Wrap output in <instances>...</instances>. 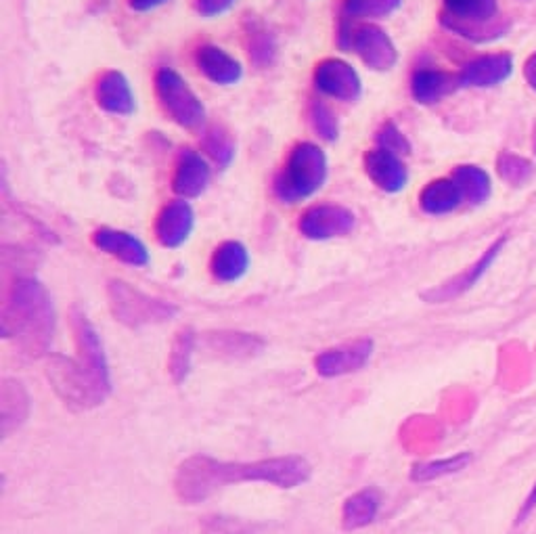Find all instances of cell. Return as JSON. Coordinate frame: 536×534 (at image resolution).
Masks as SVG:
<instances>
[{
	"label": "cell",
	"mask_w": 536,
	"mask_h": 534,
	"mask_svg": "<svg viewBox=\"0 0 536 534\" xmlns=\"http://www.w3.org/2000/svg\"><path fill=\"white\" fill-rule=\"evenodd\" d=\"M310 476L312 465L300 455L271 457L252 463H231L208 455H193L178 467L174 488L183 503H201L220 488L239 482H264L289 491V488L306 484Z\"/></svg>",
	"instance_id": "cell-1"
},
{
	"label": "cell",
	"mask_w": 536,
	"mask_h": 534,
	"mask_svg": "<svg viewBox=\"0 0 536 534\" xmlns=\"http://www.w3.org/2000/svg\"><path fill=\"white\" fill-rule=\"evenodd\" d=\"M76 340L80 350L78 361L57 356L49 367V377L65 403L80 409H93L105 403L111 392L107 356L99 333L82 315L76 317Z\"/></svg>",
	"instance_id": "cell-2"
},
{
	"label": "cell",
	"mask_w": 536,
	"mask_h": 534,
	"mask_svg": "<svg viewBox=\"0 0 536 534\" xmlns=\"http://www.w3.org/2000/svg\"><path fill=\"white\" fill-rule=\"evenodd\" d=\"M5 338H15L30 352L49 348L55 331V310L51 296L38 281H17L3 317Z\"/></svg>",
	"instance_id": "cell-3"
},
{
	"label": "cell",
	"mask_w": 536,
	"mask_h": 534,
	"mask_svg": "<svg viewBox=\"0 0 536 534\" xmlns=\"http://www.w3.org/2000/svg\"><path fill=\"white\" fill-rule=\"evenodd\" d=\"M327 178V160L325 153L312 143L298 145L279 174L275 191L283 202H300L310 197Z\"/></svg>",
	"instance_id": "cell-4"
},
{
	"label": "cell",
	"mask_w": 536,
	"mask_h": 534,
	"mask_svg": "<svg viewBox=\"0 0 536 534\" xmlns=\"http://www.w3.org/2000/svg\"><path fill=\"white\" fill-rule=\"evenodd\" d=\"M155 88H158L160 103L166 114L183 128L195 130L204 126L206 111L197 95L191 91L189 84L178 76L174 70H160L155 76Z\"/></svg>",
	"instance_id": "cell-5"
},
{
	"label": "cell",
	"mask_w": 536,
	"mask_h": 534,
	"mask_svg": "<svg viewBox=\"0 0 536 534\" xmlns=\"http://www.w3.org/2000/svg\"><path fill=\"white\" fill-rule=\"evenodd\" d=\"M109 298L111 308H114L116 319L130 327H141L147 323H160L166 319H172L174 308L143 296L137 289H132L124 283H111L109 285Z\"/></svg>",
	"instance_id": "cell-6"
},
{
	"label": "cell",
	"mask_w": 536,
	"mask_h": 534,
	"mask_svg": "<svg viewBox=\"0 0 536 534\" xmlns=\"http://www.w3.org/2000/svg\"><path fill=\"white\" fill-rule=\"evenodd\" d=\"M340 36L342 47L354 51L371 70L386 72L396 63V49L390 36L377 26H350Z\"/></svg>",
	"instance_id": "cell-7"
},
{
	"label": "cell",
	"mask_w": 536,
	"mask_h": 534,
	"mask_svg": "<svg viewBox=\"0 0 536 534\" xmlns=\"http://www.w3.org/2000/svg\"><path fill=\"white\" fill-rule=\"evenodd\" d=\"M373 356V340H356L338 348H329L315 359L321 377H342L361 371Z\"/></svg>",
	"instance_id": "cell-8"
},
{
	"label": "cell",
	"mask_w": 536,
	"mask_h": 534,
	"mask_svg": "<svg viewBox=\"0 0 536 534\" xmlns=\"http://www.w3.org/2000/svg\"><path fill=\"white\" fill-rule=\"evenodd\" d=\"M315 84L323 95H329L340 101H356L363 91L359 74L354 72L352 65H348L342 59L323 61L317 68Z\"/></svg>",
	"instance_id": "cell-9"
},
{
	"label": "cell",
	"mask_w": 536,
	"mask_h": 534,
	"mask_svg": "<svg viewBox=\"0 0 536 534\" xmlns=\"http://www.w3.org/2000/svg\"><path fill=\"white\" fill-rule=\"evenodd\" d=\"M354 229V216L342 206H315L300 218V231L310 239H331L348 235Z\"/></svg>",
	"instance_id": "cell-10"
},
{
	"label": "cell",
	"mask_w": 536,
	"mask_h": 534,
	"mask_svg": "<svg viewBox=\"0 0 536 534\" xmlns=\"http://www.w3.org/2000/svg\"><path fill=\"white\" fill-rule=\"evenodd\" d=\"M505 246V237L497 239V243L493 248H488V252L472 266V269H465L461 275H457L455 279L446 281L434 289H428L426 294H423V300L428 302H449L461 294H465L469 287H474V283L488 271V266L495 262L499 250Z\"/></svg>",
	"instance_id": "cell-11"
},
{
	"label": "cell",
	"mask_w": 536,
	"mask_h": 534,
	"mask_svg": "<svg viewBox=\"0 0 536 534\" xmlns=\"http://www.w3.org/2000/svg\"><path fill=\"white\" fill-rule=\"evenodd\" d=\"M365 168L373 183L388 193L400 191L409 181L407 166L402 164L396 153H390L382 147L365 155Z\"/></svg>",
	"instance_id": "cell-12"
},
{
	"label": "cell",
	"mask_w": 536,
	"mask_h": 534,
	"mask_svg": "<svg viewBox=\"0 0 536 534\" xmlns=\"http://www.w3.org/2000/svg\"><path fill=\"white\" fill-rule=\"evenodd\" d=\"M193 210L185 202H174L162 210L155 222V235L166 248H178L189 239L193 231Z\"/></svg>",
	"instance_id": "cell-13"
},
{
	"label": "cell",
	"mask_w": 536,
	"mask_h": 534,
	"mask_svg": "<svg viewBox=\"0 0 536 534\" xmlns=\"http://www.w3.org/2000/svg\"><path fill=\"white\" fill-rule=\"evenodd\" d=\"M93 239H95V246L101 252L116 256L118 260H122L126 264H132V266L149 264V252L139 237L128 235L124 231L101 229L95 233Z\"/></svg>",
	"instance_id": "cell-14"
},
{
	"label": "cell",
	"mask_w": 536,
	"mask_h": 534,
	"mask_svg": "<svg viewBox=\"0 0 536 534\" xmlns=\"http://www.w3.org/2000/svg\"><path fill=\"white\" fill-rule=\"evenodd\" d=\"M197 68L208 80L222 86L239 82L243 74L241 63L235 57L218 47H212V44H206V47L197 51Z\"/></svg>",
	"instance_id": "cell-15"
},
{
	"label": "cell",
	"mask_w": 536,
	"mask_h": 534,
	"mask_svg": "<svg viewBox=\"0 0 536 534\" xmlns=\"http://www.w3.org/2000/svg\"><path fill=\"white\" fill-rule=\"evenodd\" d=\"M210 183V168L206 160L195 151H183L174 176V191L185 197H195L204 193Z\"/></svg>",
	"instance_id": "cell-16"
},
{
	"label": "cell",
	"mask_w": 536,
	"mask_h": 534,
	"mask_svg": "<svg viewBox=\"0 0 536 534\" xmlns=\"http://www.w3.org/2000/svg\"><path fill=\"white\" fill-rule=\"evenodd\" d=\"M511 65L513 63L509 55H484L480 59L469 61L459 74V80L465 86L497 84L511 74Z\"/></svg>",
	"instance_id": "cell-17"
},
{
	"label": "cell",
	"mask_w": 536,
	"mask_h": 534,
	"mask_svg": "<svg viewBox=\"0 0 536 534\" xmlns=\"http://www.w3.org/2000/svg\"><path fill=\"white\" fill-rule=\"evenodd\" d=\"M97 101L111 114H132L134 95L128 80L120 72H107L97 82Z\"/></svg>",
	"instance_id": "cell-18"
},
{
	"label": "cell",
	"mask_w": 536,
	"mask_h": 534,
	"mask_svg": "<svg viewBox=\"0 0 536 534\" xmlns=\"http://www.w3.org/2000/svg\"><path fill=\"white\" fill-rule=\"evenodd\" d=\"M250 269V254L241 243L227 241L214 252L212 258V273L218 281H237Z\"/></svg>",
	"instance_id": "cell-19"
},
{
	"label": "cell",
	"mask_w": 536,
	"mask_h": 534,
	"mask_svg": "<svg viewBox=\"0 0 536 534\" xmlns=\"http://www.w3.org/2000/svg\"><path fill=\"white\" fill-rule=\"evenodd\" d=\"M379 503H382V497H379L375 488H365V491H359L348 497L342 509L344 528L359 530L369 526L379 514Z\"/></svg>",
	"instance_id": "cell-20"
},
{
	"label": "cell",
	"mask_w": 536,
	"mask_h": 534,
	"mask_svg": "<svg viewBox=\"0 0 536 534\" xmlns=\"http://www.w3.org/2000/svg\"><path fill=\"white\" fill-rule=\"evenodd\" d=\"M463 193L457 187L453 178H442V181H434L423 189L419 204L428 214H449L461 206Z\"/></svg>",
	"instance_id": "cell-21"
},
{
	"label": "cell",
	"mask_w": 536,
	"mask_h": 534,
	"mask_svg": "<svg viewBox=\"0 0 536 534\" xmlns=\"http://www.w3.org/2000/svg\"><path fill=\"white\" fill-rule=\"evenodd\" d=\"M457 84H461V80L446 72L421 70L413 78V95L421 103H434L444 95H449Z\"/></svg>",
	"instance_id": "cell-22"
},
{
	"label": "cell",
	"mask_w": 536,
	"mask_h": 534,
	"mask_svg": "<svg viewBox=\"0 0 536 534\" xmlns=\"http://www.w3.org/2000/svg\"><path fill=\"white\" fill-rule=\"evenodd\" d=\"M472 461H474L472 453H459V455L449 457V459L417 463V465H413V470H411V480L419 482V484L434 482V480H440L444 476L463 472L465 467H469V463H472Z\"/></svg>",
	"instance_id": "cell-23"
},
{
	"label": "cell",
	"mask_w": 536,
	"mask_h": 534,
	"mask_svg": "<svg viewBox=\"0 0 536 534\" xmlns=\"http://www.w3.org/2000/svg\"><path fill=\"white\" fill-rule=\"evenodd\" d=\"M453 181L463 193V199L469 204H482L488 197L490 191V181L484 170L476 166H461L455 170Z\"/></svg>",
	"instance_id": "cell-24"
},
{
	"label": "cell",
	"mask_w": 536,
	"mask_h": 534,
	"mask_svg": "<svg viewBox=\"0 0 536 534\" xmlns=\"http://www.w3.org/2000/svg\"><path fill=\"white\" fill-rule=\"evenodd\" d=\"M193 344H195V338L189 329L178 333L172 354H170V373H172L176 384H181L183 380H187V375L191 371Z\"/></svg>",
	"instance_id": "cell-25"
},
{
	"label": "cell",
	"mask_w": 536,
	"mask_h": 534,
	"mask_svg": "<svg viewBox=\"0 0 536 534\" xmlns=\"http://www.w3.org/2000/svg\"><path fill=\"white\" fill-rule=\"evenodd\" d=\"M212 348L231 356H254L256 350L262 348V342L252 336H243V333H220L216 342H212Z\"/></svg>",
	"instance_id": "cell-26"
},
{
	"label": "cell",
	"mask_w": 536,
	"mask_h": 534,
	"mask_svg": "<svg viewBox=\"0 0 536 534\" xmlns=\"http://www.w3.org/2000/svg\"><path fill=\"white\" fill-rule=\"evenodd\" d=\"M400 5L402 0H346L344 3L350 17H384Z\"/></svg>",
	"instance_id": "cell-27"
},
{
	"label": "cell",
	"mask_w": 536,
	"mask_h": 534,
	"mask_svg": "<svg viewBox=\"0 0 536 534\" xmlns=\"http://www.w3.org/2000/svg\"><path fill=\"white\" fill-rule=\"evenodd\" d=\"M310 122H312V128H315L317 135L323 137L325 141L338 139V118H335V114L327 105L312 103Z\"/></svg>",
	"instance_id": "cell-28"
},
{
	"label": "cell",
	"mask_w": 536,
	"mask_h": 534,
	"mask_svg": "<svg viewBox=\"0 0 536 534\" xmlns=\"http://www.w3.org/2000/svg\"><path fill=\"white\" fill-rule=\"evenodd\" d=\"M206 151L220 166H227L235 155V141L227 135V132L214 128L206 135Z\"/></svg>",
	"instance_id": "cell-29"
},
{
	"label": "cell",
	"mask_w": 536,
	"mask_h": 534,
	"mask_svg": "<svg viewBox=\"0 0 536 534\" xmlns=\"http://www.w3.org/2000/svg\"><path fill=\"white\" fill-rule=\"evenodd\" d=\"M499 172H501V176L505 178V181H509L513 185H520L530 176L532 168H530V164L526 160L518 158V155L505 153V155H501V160H499Z\"/></svg>",
	"instance_id": "cell-30"
},
{
	"label": "cell",
	"mask_w": 536,
	"mask_h": 534,
	"mask_svg": "<svg viewBox=\"0 0 536 534\" xmlns=\"http://www.w3.org/2000/svg\"><path fill=\"white\" fill-rule=\"evenodd\" d=\"M206 534H252V526L233 518H214L206 524Z\"/></svg>",
	"instance_id": "cell-31"
},
{
	"label": "cell",
	"mask_w": 536,
	"mask_h": 534,
	"mask_svg": "<svg viewBox=\"0 0 536 534\" xmlns=\"http://www.w3.org/2000/svg\"><path fill=\"white\" fill-rule=\"evenodd\" d=\"M377 141H379V145H382V149H386L390 153H396V155L402 153V151H409V145H407L405 137H402L400 132H398V128L392 126V124H388V126L382 128Z\"/></svg>",
	"instance_id": "cell-32"
},
{
	"label": "cell",
	"mask_w": 536,
	"mask_h": 534,
	"mask_svg": "<svg viewBox=\"0 0 536 534\" xmlns=\"http://www.w3.org/2000/svg\"><path fill=\"white\" fill-rule=\"evenodd\" d=\"M250 51L254 55V59L260 63H268L273 57H275V42L268 38L266 32L262 34H254L252 36V44H250Z\"/></svg>",
	"instance_id": "cell-33"
},
{
	"label": "cell",
	"mask_w": 536,
	"mask_h": 534,
	"mask_svg": "<svg viewBox=\"0 0 536 534\" xmlns=\"http://www.w3.org/2000/svg\"><path fill=\"white\" fill-rule=\"evenodd\" d=\"M233 3L235 0H195V7L201 15L214 17V15L229 11L233 7Z\"/></svg>",
	"instance_id": "cell-34"
},
{
	"label": "cell",
	"mask_w": 536,
	"mask_h": 534,
	"mask_svg": "<svg viewBox=\"0 0 536 534\" xmlns=\"http://www.w3.org/2000/svg\"><path fill=\"white\" fill-rule=\"evenodd\" d=\"M534 507H536V482H534V486H532V491H530V495L526 497V503H524L522 511H520V514H518V522L526 520V516L530 514V511H532Z\"/></svg>",
	"instance_id": "cell-35"
},
{
	"label": "cell",
	"mask_w": 536,
	"mask_h": 534,
	"mask_svg": "<svg viewBox=\"0 0 536 534\" xmlns=\"http://www.w3.org/2000/svg\"><path fill=\"white\" fill-rule=\"evenodd\" d=\"M164 3L166 0H130L132 9H137V11H149V9H155Z\"/></svg>",
	"instance_id": "cell-36"
},
{
	"label": "cell",
	"mask_w": 536,
	"mask_h": 534,
	"mask_svg": "<svg viewBox=\"0 0 536 534\" xmlns=\"http://www.w3.org/2000/svg\"><path fill=\"white\" fill-rule=\"evenodd\" d=\"M524 72H526V78H528V82L532 84V88H536V55H532V57L528 59Z\"/></svg>",
	"instance_id": "cell-37"
}]
</instances>
